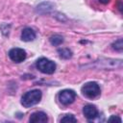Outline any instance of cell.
I'll return each mask as SVG.
<instances>
[{
	"label": "cell",
	"mask_w": 123,
	"mask_h": 123,
	"mask_svg": "<svg viewBox=\"0 0 123 123\" xmlns=\"http://www.w3.org/2000/svg\"><path fill=\"white\" fill-rule=\"evenodd\" d=\"M41 97H42V93L39 89H33L27 91L21 97V105L25 108H31L38 104L39 101L41 100Z\"/></svg>",
	"instance_id": "1"
},
{
	"label": "cell",
	"mask_w": 123,
	"mask_h": 123,
	"mask_svg": "<svg viewBox=\"0 0 123 123\" xmlns=\"http://www.w3.org/2000/svg\"><path fill=\"white\" fill-rule=\"evenodd\" d=\"M82 94L88 99H94L96 97H98L101 93V89L99 85L96 82H88L86 83L82 88H81Z\"/></svg>",
	"instance_id": "2"
},
{
	"label": "cell",
	"mask_w": 123,
	"mask_h": 123,
	"mask_svg": "<svg viewBox=\"0 0 123 123\" xmlns=\"http://www.w3.org/2000/svg\"><path fill=\"white\" fill-rule=\"evenodd\" d=\"M37 68L44 74H53L56 70V63L46 58H40L36 62Z\"/></svg>",
	"instance_id": "3"
},
{
	"label": "cell",
	"mask_w": 123,
	"mask_h": 123,
	"mask_svg": "<svg viewBox=\"0 0 123 123\" xmlns=\"http://www.w3.org/2000/svg\"><path fill=\"white\" fill-rule=\"evenodd\" d=\"M59 101L63 106H68L72 104L76 98V92L72 89H63L58 94Z\"/></svg>",
	"instance_id": "4"
},
{
	"label": "cell",
	"mask_w": 123,
	"mask_h": 123,
	"mask_svg": "<svg viewBox=\"0 0 123 123\" xmlns=\"http://www.w3.org/2000/svg\"><path fill=\"white\" fill-rule=\"evenodd\" d=\"M9 58L14 62H21L26 59V51L21 48H12L9 51Z\"/></svg>",
	"instance_id": "5"
},
{
	"label": "cell",
	"mask_w": 123,
	"mask_h": 123,
	"mask_svg": "<svg viewBox=\"0 0 123 123\" xmlns=\"http://www.w3.org/2000/svg\"><path fill=\"white\" fill-rule=\"evenodd\" d=\"M83 113L85 115V117L88 120H92L94 118H96L99 114V111L97 110V108L94 106V105H86L84 108H83Z\"/></svg>",
	"instance_id": "6"
},
{
	"label": "cell",
	"mask_w": 123,
	"mask_h": 123,
	"mask_svg": "<svg viewBox=\"0 0 123 123\" xmlns=\"http://www.w3.org/2000/svg\"><path fill=\"white\" fill-rule=\"evenodd\" d=\"M47 120H48L47 114L43 111L33 112L29 118V121L31 123H44V122H47Z\"/></svg>",
	"instance_id": "7"
},
{
	"label": "cell",
	"mask_w": 123,
	"mask_h": 123,
	"mask_svg": "<svg viewBox=\"0 0 123 123\" xmlns=\"http://www.w3.org/2000/svg\"><path fill=\"white\" fill-rule=\"evenodd\" d=\"M36 38V32L29 27H26L21 32V39L23 41H33Z\"/></svg>",
	"instance_id": "8"
},
{
	"label": "cell",
	"mask_w": 123,
	"mask_h": 123,
	"mask_svg": "<svg viewBox=\"0 0 123 123\" xmlns=\"http://www.w3.org/2000/svg\"><path fill=\"white\" fill-rule=\"evenodd\" d=\"M58 53H59V57L63 60H68L72 57V51L68 48H60L58 49Z\"/></svg>",
	"instance_id": "9"
},
{
	"label": "cell",
	"mask_w": 123,
	"mask_h": 123,
	"mask_svg": "<svg viewBox=\"0 0 123 123\" xmlns=\"http://www.w3.org/2000/svg\"><path fill=\"white\" fill-rule=\"evenodd\" d=\"M49 40H50V43L52 45L59 46L63 42V37L62 36H60V35H54L49 38Z\"/></svg>",
	"instance_id": "10"
},
{
	"label": "cell",
	"mask_w": 123,
	"mask_h": 123,
	"mask_svg": "<svg viewBox=\"0 0 123 123\" xmlns=\"http://www.w3.org/2000/svg\"><path fill=\"white\" fill-rule=\"evenodd\" d=\"M111 47L113 50L117 51V52H122V49H123V43H122V38H118L117 40H115L112 44H111Z\"/></svg>",
	"instance_id": "11"
},
{
	"label": "cell",
	"mask_w": 123,
	"mask_h": 123,
	"mask_svg": "<svg viewBox=\"0 0 123 123\" xmlns=\"http://www.w3.org/2000/svg\"><path fill=\"white\" fill-rule=\"evenodd\" d=\"M61 122H77V118L73 114H65L61 118Z\"/></svg>",
	"instance_id": "12"
},
{
	"label": "cell",
	"mask_w": 123,
	"mask_h": 123,
	"mask_svg": "<svg viewBox=\"0 0 123 123\" xmlns=\"http://www.w3.org/2000/svg\"><path fill=\"white\" fill-rule=\"evenodd\" d=\"M108 121H109V122H111V121H118V122H121L122 120H121L120 117L115 116V115H112V116H111V117L108 119Z\"/></svg>",
	"instance_id": "13"
},
{
	"label": "cell",
	"mask_w": 123,
	"mask_h": 123,
	"mask_svg": "<svg viewBox=\"0 0 123 123\" xmlns=\"http://www.w3.org/2000/svg\"><path fill=\"white\" fill-rule=\"evenodd\" d=\"M101 4H104V5H106V4H108V3H110V1L111 0H98Z\"/></svg>",
	"instance_id": "14"
}]
</instances>
